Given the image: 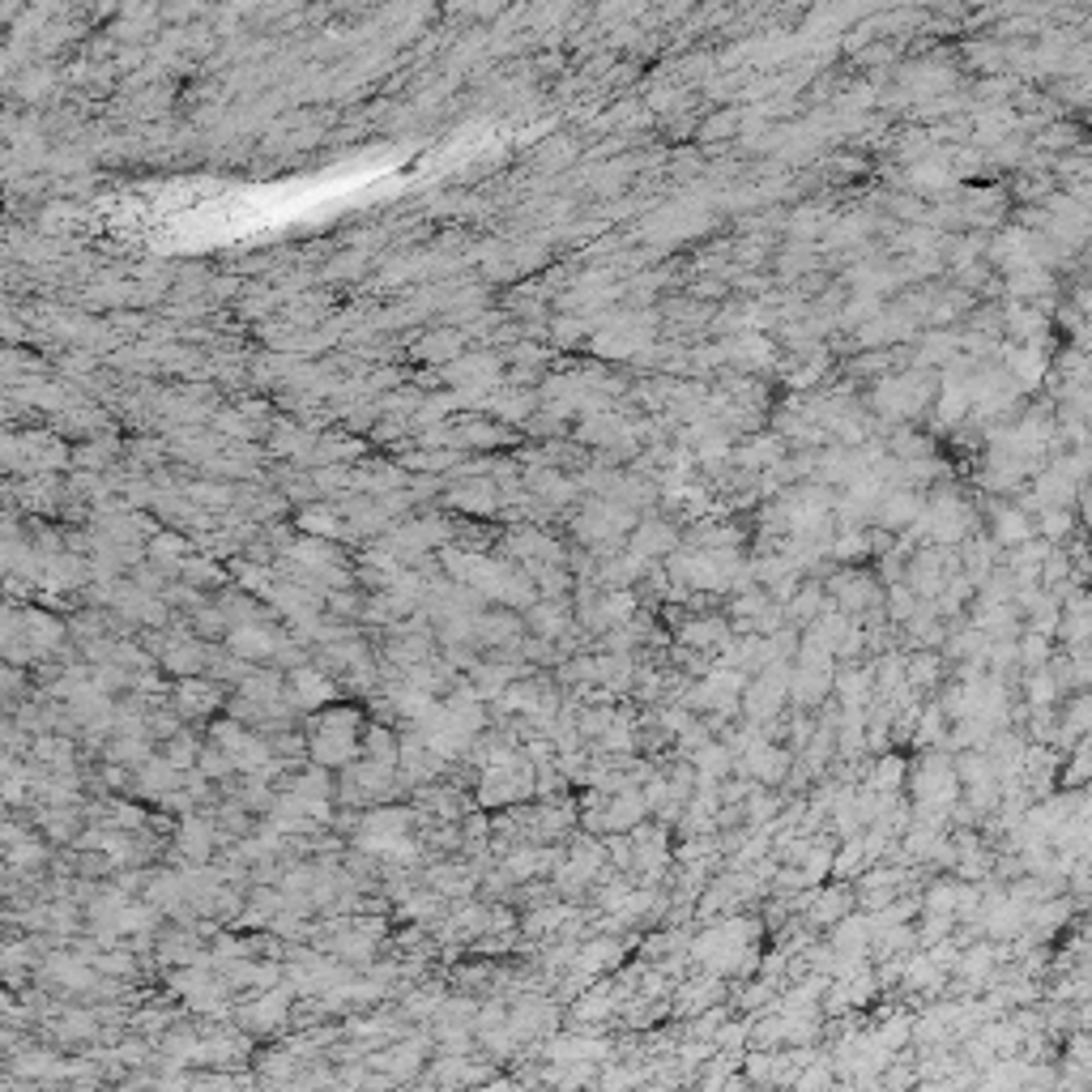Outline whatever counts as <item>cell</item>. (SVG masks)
Instances as JSON below:
<instances>
[{
  "mask_svg": "<svg viewBox=\"0 0 1092 1092\" xmlns=\"http://www.w3.org/2000/svg\"><path fill=\"white\" fill-rule=\"evenodd\" d=\"M695 956L713 969V973H739L751 964V939H747V922H726L717 931H708L700 944H695Z\"/></svg>",
  "mask_w": 1092,
  "mask_h": 1092,
  "instance_id": "obj_8",
  "label": "cell"
},
{
  "mask_svg": "<svg viewBox=\"0 0 1092 1092\" xmlns=\"http://www.w3.org/2000/svg\"><path fill=\"white\" fill-rule=\"evenodd\" d=\"M111 457H116V445H111V440H102V448H77V452H73L77 465H107Z\"/></svg>",
  "mask_w": 1092,
  "mask_h": 1092,
  "instance_id": "obj_45",
  "label": "cell"
},
{
  "mask_svg": "<svg viewBox=\"0 0 1092 1092\" xmlns=\"http://www.w3.org/2000/svg\"><path fill=\"white\" fill-rule=\"evenodd\" d=\"M363 721L354 708H329L312 721V739H307V755L320 768H350L363 755V739H359Z\"/></svg>",
  "mask_w": 1092,
  "mask_h": 1092,
  "instance_id": "obj_2",
  "label": "cell"
},
{
  "mask_svg": "<svg viewBox=\"0 0 1092 1092\" xmlns=\"http://www.w3.org/2000/svg\"><path fill=\"white\" fill-rule=\"evenodd\" d=\"M1029 538V521H1024V512H1016V508H998L994 512V543L1003 546H1016Z\"/></svg>",
  "mask_w": 1092,
  "mask_h": 1092,
  "instance_id": "obj_39",
  "label": "cell"
},
{
  "mask_svg": "<svg viewBox=\"0 0 1092 1092\" xmlns=\"http://www.w3.org/2000/svg\"><path fill=\"white\" fill-rule=\"evenodd\" d=\"M393 777H398L393 768L354 760L347 768V777H342V786H338V794H342V802H376V798H385L393 790Z\"/></svg>",
  "mask_w": 1092,
  "mask_h": 1092,
  "instance_id": "obj_15",
  "label": "cell"
},
{
  "mask_svg": "<svg viewBox=\"0 0 1092 1092\" xmlns=\"http://www.w3.org/2000/svg\"><path fill=\"white\" fill-rule=\"evenodd\" d=\"M525 623H530V632L534 636H543V641H555V636H563L568 628H572V615H568V606H563V597H538L530 610H525Z\"/></svg>",
  "mask_w": 1092,
  "mask_h": 1092,
  "instance_id": "obj_26",
  "label": "cell"
},
{
  "mask_svg": "<svg viewBox=\"0 0 1092 1092\" xmlns=\"http://www.w3.org/2000/svg\"><path fill=\"white\" fill-rule=\"evenodd\" d=\"M287 695L295 708H320V704H333L338 700V679L325 675L320 666H295L287 670Z\"/></svg>",
  "mask_w": 1092,
  "mask_h": 1092,
  "instance_id": "obj_14",
  "label": "cell"
},
{
  "mask_svg": "<svg viewBox=\"0 0 1092 1092\" xmlns=\"http://www.w3.org/2000/svg\"><path fill=\"white\" fill-rule=\"evenodd\" d=\"M218 704H222L218 679H180L175 683V708L184 717H209Z\"/></svg>",
  "mask_w": 1092,
  "mask_h": 1092,
  "instance_id": "obj_21",
  "label": "cell"
},
{
  "mask_svg": "<svg viewBox=\"0 0 1092 1092\" xmlns=\"http://www.w3.org/2000/svg\"><path fill=\"white\" fill-rule=\"evenodd\" d=\"M461 350H465L461 347V333H457V329H445V333L423 338V342L414 347V354H418V359H427V363H445L448 367V363H457V359H461Z\"/></svg>",
  "mask_w": 1092,
  "mask_h": 1092,
  "instance_id": "obj_35",
  "label": "cell"
},
{
  "mask_svg": "<svg viewBox=\"0 0 1092 1092\" xmlns=\"http://www.w3.org/2000/svg\"><path fill=\"white\" fill-rule=\"evenodd\" d=\"M209 743L222 747L227 751V760L235 764V773H269L278 760H274V743H265V739H256L244 721H235V717H222V721H214L209 726Z\"/></svg>",
  "mask_w": 1092,
  "mask_h": 1092,
  "instance_id": "obj_6",
  "label": "cell"
},
{
  "mask_svg": "<svg viewBox=\"0 0 1092 1092\" xmlns=\"http://www.w3.org/2000/svg\"><path fill=\"white\" fill-rule=\"evenodd\" d=\"M931 401V385L918 376V372H900V376H888L879 389H875V410L888 414V418H913L922 414Z\"/></svg>",
  "mask_w": 1092,
  "mask_h": 1092,
  "instance_id": "obj_12",
  "label": "cell"
},
{
  "mask_svg": "<svg viewBox=\"0 0 1092 1092\" xmlns=\"http://www.w3.org/2000/svg\"><path fill=\"white\" fill-rule=\"evenodd\" d=\"M964 525H969V503L956 496L951 487H939L935 496L922 503V517H918L913 530H922L931 543L947 546V543H960Z\"/></svg>",
  "mask_w": 1092,
  "mask_h": 1092,
  "instance_id": "obj_7",
  "label": "cell"
},
{
  "mask_svg": "<svg viewBox=\"0 0 1092 1092\" xmlns=\"http://www.w3.org/2000/svg\"><path fill=\"white\" fill-rule=\"evenodd\" d=\"M440 563L452 572L457 585H465L470 594H478L483 602L521 606V610H530V606L538 602V585H530L525 572H517L512 563L492 559V555H483V550H457V546H445V550H440Z\"/></svg>",
  "mask_w": 1092,
  "mask_h": 1092,
  "instance_id": "obj_1",
  "label": "cell"
},
{
  "mask_svg": "<svg viewBox=\"0 0 1092 1092\" xmlns=\"http://www.w3.org/2000/svg\"><path fill=\"white\" fill-rule=\"evenodd\" d=\"M913 794H918V806H926V811H947L960 794V768L947 755H926L918 764Z\"/></svg>",
  "mask_w": 1092,
  "mask_h": 1092,
  "instance_id": "obj_9",
  "label": "cell"
},
{
  "mask_svg": "<svg viewBox=\"0 0 1092 1092\" xmlns=\"http://www.w3.org/2000/svg\"><path fill=\"white\" fill-rule=\"evenodd\" d=\"M1007 376L1016 380V389H1033L1045 376V354L1038 342H1024L1007 354Z\"/></svg>",
  "mask_w": 1092,
  "mask_h": 1092,
  "instance_id": "obj_28",
  "label": "cell"
},
{
  "mask_svg": "<svg viewBox=\"0 0 1092 1092\" xmlns=\"http://www.w3.org/2000/svg\"><path fill=\"white\" fill-rule=\"evenodd\" d=\"M922 503H926V499L918 496V492H909V487H893L888 496L879 499V508H875V521H879L884 530H909V525H918V517H922Z\"/></svg>",
  "mask_w": 1092,
  "mask_h": 1092,
  "instance_id": "obj_19",
  "label": "cell"
},
{
  "mask_svg": "<svg viewBox=\"0 0 1092 1092\" xmlns=\"http://www.w3.org/2000/svg\"><path fill=\"white\" fill-rule=\"evenodd\" d=\"M359 760H367V764H380V768H393L398 773L401 764V743L385 730V726H376V730H367V739H363V755Z\"/></svg>",
  "mask_w": 1092,
  "mask_h": 1092,
  "instance_id": "obj_33",
  "label": "cell"
},
{
  "mask_svg": "<svg viewBox=\"0 0 1092 1092\" xmlns=\"http://www.w3.org/2000/svg\"><path fill=\"white\" fill-rule=\"evenodd\" d=\"M175 849H180L184 858H193V862H205L209 849H214V824H209L205 815H184V824H180V833H175Z\"/></svg>",
  "mask_w": 1092,
  "mask_h": 1092,
  "instance_id": "obj_29",
  "label": "cell"
},
{
  "mask_svg": "<svg viewBox=\"0 0 1092 1092\" xmlns=\"http://www.w3.org/2000/svg\"><path fill=\"white\" fill-rule=\"evenodd\" d=\"M171 991H180L193 1007H218L222 1003V994H227V982H218V978H209L205 973V964H193V969H184V973H175L171 978Z\"/></svg>",
  "mask_w": 1092,
  "mask_h": 1092,
  "instance_id": "obj_22",
  "label": "cell"
},
{
  "mask_svg": "<svg viewBox=\"0 0 1092 1092\" xmlns=\"http://www.w3.org/2000/svg\"><path fill=\"white\" fill-rule=\"evenodd\" d=\"M295 525L307 534V538H320V543H342V538H354V530L347 525V517L338 508H303L295 517Z\"/></svg>",
  "mask_w": 1092,
  "mask_h": 1092,
  "instance_id": "obj_23",
  "label": "cell"
},
{
  "mask_svg": "<svg viewBox=\"0 0 1092 1092\" xmlns=\"http://www.w3.org/2000/svg\"><path fill=\"white\" fill-rule=\"evenodd\" d=\"M363 445H354V440H338V436H320V445H316V465L320 461H347V457H359Z\"/></svg>",
  "mask_w": 1092,
  "mask_h": 1092,
  "instance_id": "obj_43",
  "label": "cell"
},
{
  "mask_svg": "<svg viewBox=\"0 0 1092 1092\" xmlns=\"http://www.w3.org/2000/svg\"><path fill=\"white\" fill-rule=\"evenodd\" d=\"M951 180H956V171L944 158H922V162L909 167V184L918 193H944V189H951Z\"/></svg>",
  "mask_w": 1092,
  "mask_h": 1092,
  "instance_id": "obj_31",
  "label": "cell"
},
{
  "mask_svg": "<svg viewBox=\"0 0 1092 1092\" xmlns=\"http://www.w3.org/2000/svg\"><path fill=\"white\" fill-rule=\"evenodd\" d=\"M201 751H205V743H197L189 730H180L175 739H167V743H162L158 755H162V760H171L180 773H193V764H201Z\"/></svg>",
  "mask_w": 1092,
  "mask_h": 1092,
  "instance_id": "obj_38",
  "label": "cell"
},
{
  "mask_svg": "<svg viewBox=\"0 0 1092 1092\" xmlns=\"http://www.w3.org/2000/svg\"><path fill=\"white\" fill-rule=\"evenodd\" d=\"M432 884H436V893H470L474 888V871H461V866H445V871H436L432 875Z\"/></svg>",
  "mask_w": 1092,
  "mask_h": 1092,
  "instance_id": "obj_41",
  "label": "cell"
},
{
  "mask_svg": "<svg viewBox=\"0 0 1092 1092\" xmlns=\"http://www.w3.org/2000/svg\"><path fill=\"white\" fill-rule=\"evenodd\" d=\"M909 590L922 597H939L944 594V555L939 550H931V546H922L918 555H913V563H909Z\"/></svg>",
  "mask_w": 1092,
  "mask_h": 1092,
  "instance_id": "obj_24",
  "label": "cell"
},
{
  "mask_svg": "<svg viewBox=\"0 0 1092 1092\" xmlns=\"http://www.w3.org/2000/svg\"><path fill=\"white\" fill-rule=\"evenodd\" d=\"M162 666L180 679H201V670H209V648L193 636H171L162 648Z\"/></svg>",
  "mask_w": 1092,
  "mask_h": 1092,
  "instance_id": "obj_18",
  "label": "cell"
},
{
  "mask_svg": "<svg viewBox=\"0 0 1092 1092\" xmlns=\"http://www.w3.org/2000/svg\"><path fill=\"white\" fill-rule=\"evenodd\" d=\"M448 521L445 517H418V521H405L398 530H389L385 534V550L393 555V559H418V555H427V550H436V546H448Z\"/></svg>",
  "mask_w": 1092,
  "mask_h": 1092,
  "instance_id": "obj_11",
  "label": "cell"
},
{
  "mask_svg": "<svg viewBox=\"0 0 1092 1092\" xmlns=\"http://www.w3.org/2000/svg\"><path fill=\"white\" fill-rule=\"evenodd\" d=\"M316 445H320V436H312V432H299V427H274V452H278V457L307 461V457H316Z\"/></svg>",
  "mask_w": 1092,
  "mask_h": 1092,
  "instance_id": "obj_36",
  "label": "cell"
},
{
  "mask_svg": "<svg viewBox=\"0 0 1092 1092\" xmlns=\"http://www.w3.org/2000/svg\"><path fill=\"white\" fill-rule=\"evenodd\" d=\"M735 124H739V116H735V111H730V116H721V120H708V124H704V137H717V133H730Z\"/></svg>",
  "mask_w": 1092,
  "mask_h": 1092,
  "instance_id": "obj_46",
  "label": "cell"
},
{
  "mask_svg": "<svg viewBox=\"0 0 1092 1092\" xmlns=\"http://www.w3.org/2000/svg\"><path fill=\"white\" fill-rule=\"evenodd\" d=\"M499 483L496 478H461L448 487L445 503L452 512H465V517H496L499 508Z\"/></svg>",
  "mask_w": 1092,
  "mask_h": 1092,
  "instance_id": "obj_16",
  "label": "cell"
},
{
  "mask_svg": "<svg viewBox=\"0 0 1092 1092\" xmlns=\"http://www.w3.org/2000/svg\"><path fill=\"white\" fill-rule=\"evenodd\" d=\"M487 405H492V414H496L499 423H525L530 414H534V405H538V398L534 393H499V398H487Z\"/></svg>",
  "mask_w": 1092,
  "mask_h": 1092,
  "instance_id": "obj_37",
  "label": "cell"
},
{
  "mask_svg": "<svg viewBox=\"0 0 1092 1092\" xmlns=\"http://www.w3.org/2000/svg\"><path fill=\"white\" fill-rule=\"evenodd\" d=\"M534 794V768L512 755L508 747L492 751L483 760V777H478V802L483 806H503V802H521Z\"/></svg>",
  "mask_w": 1092,
  "mask_h": 1092,
  "instance_id": "obj_4",
  "label": "cell"
},
{
  "mask_svg": "<svg viewBox=\"0 0 1092 1092\" xmlns=\"http://www.w3.org/2000/svg\"><path fill=\"white\" fill-rule=\"evenodd\" d=\"M675 546H679V530L666 525V521H641L632 530V538H628V550L636 559H645V563L657 559V555H675Z\"/></svg>",
  "mask_w": 1092,
  "mask_h": 1092,
  "instance_id": "obj_20",
  "label": "cell"
},
{
  "mask_svg": "<svg viewBox=\"0 0 1092 1092\" xmlns=\"http://www.w3.org/2000/svg\"><path fill=\"white\" fill-rule=\"evenodd\" d=\"M555 858H550V849H521V853H512L508 858V875L512 879H525V875H534V871H543V866H550Z\"/></svg>",
  "mask_w": 1092,
  "mask_h": 1092,
  "instance_id": "obj_40",
  "label": "cell"
},
{
  "mask_svg": "<svg viewBox=\"0 0 1092 1092\" xmlns=\"http://www.w3.org/2000/svg\"><path fill=\"white\" fill-rule=\"evenodd\" d=\"M726 636V628H721V619H704V623H688L683 628V641L692 648H708V645H717Z\"/></svg>",
  "mask_w": 1092,
  "mask_h": 1092,
  "instance_id": "obj_42",
  "label": "cell"
},
{
  "mask_svg": "<svg viewBox=\"0 0 1092 1092\" xmlns=\"http://www.w3.org/2000/svg\"><path fill=\"white\" fill-rule=\"evenodd\" d=\"M833 594L841 602V615H862L866 606L879 602V585H875L866 572H841V577L833 581Z\"/></svg>",
  "mask_w": 1092,
  "mask_h": 1092,
  "instance_id": "obj_25",
  "label": "cell"
},
{
  "mask_svg": "<svg viewBox=\"0 0 1092 1092\" xmlns=\"http://www.w3.org/2000/svg\"><path fill=\"white\" fill-rule=\"evenodd\" d=\"M648 342V316H619L594 338L602 359H636Z\"/></svg>",
  "mask_w": 1092,
  "mask_h": 1092,
  "instance_id": "obj_13",
  "label": "cell"
},
{
  "mask_svg": "<svg viewBox=\"0 0 1092 1092\" xmlns=\"http://www.w3.org/2000/svg\"><path fill=\"white\" fill-rule=\"evenodd\" d=\"M508 550H512V559H521V568H538V563L563 568V546L555 543V538H546L543 530H534V525L512 530L508 534Z\"/></svg>",
  "mask_w": 1092,
  "mask_h": 1092,
  "instance_id": "obj_17",
  "label": "cell"
},
{
  "mask_svg": "<svg viewBox=\"0 0 1092 1092\" xmlns=\"http://www.w3.org/2000/svg\"><path fill=\"white\" fill-rule=\"evenodd\" d=\"M445 385H452L461 401L492 398V389L499 385V359L496 354H461L457 363L445 367Z\"/></svg>",
  "mask_w": 1092,
  "mask_h": 1092,
  "instance_id": "obj_10",
  "label": "cell"
},
{
  "mask_svg": "<svg viewBox=\"0 0 1092 1092\" xmlns=\"http://www.w3.org/2000/svg\"><path fill=\"white\" fill-rule=\"evenodd\" d=\"M521 632V623L512 619V610H496V615H478V648L512 645Z\"/></svg>",
  "mask_w": 1092,
  "mask_h": 1092,
  "instance_id": "obj_34",
  "label": "cell"
},
{
  "mask_svg": "<svg viewBox=\"0 0 1092 1092\" xmlns=\"http://www.w3.org/2000/svg\"><path fill=\"white\" fill-rule=\"evenodd\" d=\"M64 645V623L51 619L48 610H13L9 615V636H4V648H9V662L22 666V662H39L56 648Z\"/></svg>",
  "mask_w": 1092,
  "mask_h": 1092,
  "instance_id": "obj_5",
  "label": "cell"
},
{
  "mask_svg": "<svg viewBox=\"0 0 1092 1092\" xmlns=\"http://www.w3.org/2000/svg\"><path fill=\"white\" fill-rule=\"evenodd\" d=\"M525 487H530L538 499H546V503H568V499L581 492L577 478H563V474L550 470V465H534V470L525 474Z\"/></svg>",
  "mask_w": 1092,
  "mask_h": 1092,
  "instance_id": "obj_27",
  "label": "cell"
},
{
  "mask_svg": "<svg viewBox=\"0 0 1092 1092\" xmlns=\"http://www.w3.org/2000/svg\"><path fill=\"white\" fill-rule=\"evenodd\" d=\"M597 866H602L597 845H590V841L577 845V849H572V858H568V866L559 871V888H581V884H590Z\"/></svg>",
  "mask_w": 1092,
  "mask_h": 1092,
  "instance_id": "obj_32",
  "label": "cell"
},
{
  "mask_svg": "<svg viewBox=\"0 0 1092 1092\" xmlns=\"http://www.w3.org/2000/svg\"><path fill=\"white\" fill-rule=\"evenodd\" d=\"M410 811L401 806H376L359 820L354 828V845L372 858H393V862H405L414 858V837H410Z\"/></svg>",
  "mask_w": 1092,
  "mask_h": 1092,
  "instance_id": "obj_3",
  "label": "cell"
},
{
  "mask_svg": "<svg viewBox=\"0 0 1092 1092\" xmlns=\"http://www.w3.org/2000/svg\"><path fill=\"white\" fill-rule=\"evenodd\" d=\"M197 768L205 773V777H231V773H235V764L227 760V751H222V747H214V743H205Z\"/></svg>",
  "mask_w": 1092,
  "mask_h": 1092,
  "instance_id": "obj_44",
  "label": "cell"
},
{
  "mask_svg": "<svg viewBox=\"0 0 1092 1092\" xmlns=\"http://www.w3.org/2000/svg\"><path fill=\"white\" fill-rule=\"evenodd\" d=\"M287 1007H291V994L269 991V994H260V998L252 1003L240 1020H244L248 1029H274V1024H282V1020H287Z\"/></svg>",
  "mask_w": 1092,
  "mask_h": 1092,
  "instance_id": "obj_30",
  "label": "cell"
}]
</instances>
